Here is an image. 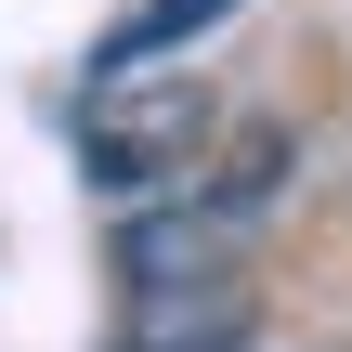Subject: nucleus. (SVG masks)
I'll return each mask as SVG.
<instances>
[{
    "mask_svg": "<svg viewBox=\"0 0 352 352\" xmlns=\"http://www.w3.org/2000/svg\"><path fill=\"white\" fill-rule=\"evenodd\" d=\"M209 131H222L209 78H144V65H118V78H91V104H78V170H91V196H157V183H183V170L209 157Z\"/></svg>",
    "mask_w": 352,
    "mask_h": 352,
    "instance_id": "nucleus-1",
    "label": "nucleus"
},
{
    "mask_svg": "<svg viewBox=\"0 0 352 352\" xmlns=\"http://www.w3.org/2000/svg\"><path fill=\"white\" fill-rule=\"evenodd\" d=\"M235 340H248L235 261H209V274H131L118 287V352H235Z\"/></svg>",
    "mask_w": 352,
    "mask_h": 352,
    "instance_id": "nucleus-2",
    "label": "nucleus"
},
{
    "mask_svg": "<svg viewBox=\"0 0 352 352\" xmlns=\"http://www.w3.org/2000/svg\"><path fill=\"white\" fill-rule=\"evenodd\" d=\"M235 0H131L104 39H91V78H118V65H170V52H196L209 26H222Z\"/></svg>",
    "mask_w": 352,
    "mask_h": 352,
    "instance_id": "nucleus-3",
    "label": "nucleus"
}]
</instances>
